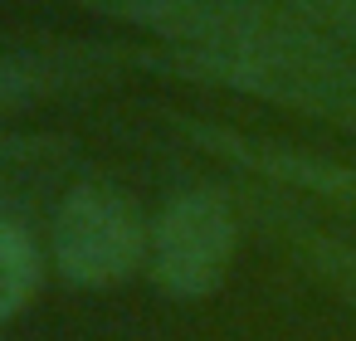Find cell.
<instances>
[{"label":"cell","instance_id":"obj_6","mask_svg":"<svg viewBox=\"0 0 356 341\" xmlns=\"http://www.w3.org/2000/svg\"><path fill=\"white\" fill-rule=\"evenodd\" d=\"M302 6H307L312 15L332 20V25H346V30H356V0H302Z\"/></svg>","mask_w":356,"mask_h":341},{"label":"cell","instance_id":"obj_4","mask_svg":"<svg viewBox=\"0 0 356 341\" xmlns=\"http://www.w3.org/2000/svg\"><path fill=\"white\" fill-rule=\"evenodd\" d=\"M40 283H44V253H40L35 234L20 219L0 215V322L30 307Z\"/></svg>","mask_w":356,"mask_h":341},{"label":"cell","instance_id":"obj_2","mask_svg":"<svg viewBox=\"0 0 356 341\" xmlns=\"http://www.w3.org/2000/svg\"><path fill=\"white\" fill-rule=\"evenodd\" d=\"M234 244H239V215H234L229 195L181 190L152 219L147 273L156 278V288L166 297L195 302L225 283V273L234 263Z\"/></svg>","mask_w":356,"mask_h":341},{"label":"cell","instance_id":"obj_3","mask_svg":"<svg viewBox=\"0 0 356 341\" xmlns=\"http://www.w3.org/2000/svg\"><path fill=\"white\" fill-rule=\"evenodd\" d=\"M254 215L264 219V229L278 239V244H288V253L298 258V263H307V273H317L332 292H341L346 302H356V244H346V239H337V234H327V229H317L312 219H302L298 210H283V205H254Z\"/></svg>","mask_w":356,"mask_h":341},{"label":"cell","instance_id":"obj_1","mask_svg":"<svg viewBox=\"0 0 356 341\" xmlns=\"http://www.w3.org/2000/svg\"><path fill=\"white\" fill-rule=\"evenodd\" d=\"M152 224L113 185H79L59 200L49 224L54 268L74 288H118L147 268Z\"/></svg>","mask_w":356,"mask_h":341},{"label":"cell","instance_id":"obj_5","mask_svg":"<svg viewBox=\"0 0 356 341\" xmlns=\"http://www.w3.org/2000/svg\"><path fill=\"white\" fill-rule=\"evenodd\" d=\"M49 74H54V69H49L44 59H10V54H0V108L40 93V83H44Z\"/></svg>","mask_w":356,"mask_h":341}]
</instances>
